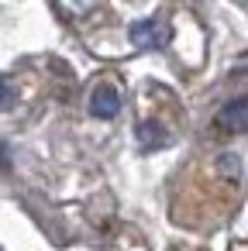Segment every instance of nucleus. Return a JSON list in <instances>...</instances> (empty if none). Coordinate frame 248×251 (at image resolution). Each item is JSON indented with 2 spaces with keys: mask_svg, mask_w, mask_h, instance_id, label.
<instances>
[{
  "mask_svg": "<svg viewBox=\"0 0 248 251\" xmlns=\"http://www.w3.org/2000/svg\"><path fill=\"white\" fill-rule=\"evenodd\" d=\"M55 7H59L66 18H83L86 11L97 7V0H55Z\"/></svg>",
  "mask_w": 248,
  "mask_h": 251,
  "instance_id": "obj_5",
  "label": "nucleus"
},
{
  "mask_svg": "<svg viewBox=\"0 0 248 251\" xmlns=\"http://www.w3.org/2000/svg\"><path fill=\"white\" fill-rule=\"evenodd\" d=\"M138 141H141V148H162L165 145V134H162L159 124L145 121V124H138Z\"/></svg>",
  "mask_w": 248,
  "mask_h": 251,
  "instance_id": "obj_4",
  "label": "nucleus"
},
{
  "mask_svg": "<svg viewBox=\"0 0 248 251\" xmlns=\"http://www.w3.org/2000/svg\"><path fill=\"white\" fill-rule=\"evenodd\" d=\"M214 124H217L220 131H227V134H238V131H245V127H248V97L227 100V103L217 110Z\"/></svg>",
  "mask_w": 248,
  "mask_h": 251,
  "instance_id": "obj_2",
  "label": "nucleus"
},
{
  "mask_svg": "<svg viewBox=\"0 0 248 251\" xmlns=\"http://www.w3.org/2000/svg\"><path fill=\"white\" fill-rule=\"evenodd\" d=\"M128 38H131L135 49L152 52V49H165L169 38H172V31H169V25L162 18H145V21H135L128 28Z\"/></svg>",
  "mask_w": 248,
  "mask_h": 251,
  "instance_id": "obj_1",
  "label": "nucleus"
},
{
  "mask_svg": "<svg viewBox=\"0 0 248 251\" xmlns=\"http://www.w3.org/2000/svg\"><path fill=\"white\" fill-rule=\"evenodd\" d=\"M117 110H121V93L110 83L93 86V93H90V114L100 117V121H110V117H117Z\"/></svg>",
  "mask_w": 248,
  "mask_h": 251,
  "instance_id": "obj_3",
  "label": "nucleus"
}]
</instances>
